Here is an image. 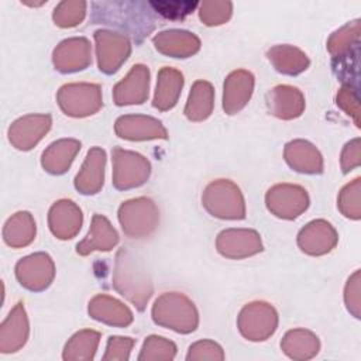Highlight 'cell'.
I'll list each match as a JSON object with an SVG mask.
<instances>
[{"label":"cell","instance_id":"1","mask_svg":"<svg viewBox=\"0 0 361 361\" xmlns=\"http://www.w3.org/2000/svg\"><path fill=\"white\" fill-rule=\"evenodd\" d=\"M155 323L171 327L179 333H189L196 329L197 313L193 303L179 293H165L157 299L152 307Z\"/></svg>","mask_w":361,"mask_h":361},{"label":"cell","instance_id":"2","mask_svg":"<svg viewBox=\"0 0 361 361\" xmlns=\"http://www.w3.org/2000/svg\"><path fill=\"white\" fill-rule=\"evenodd\" d=\"M203 204L213 216L221 219H243L245 213L240 189L224 179L213 182L206 188Z\"/></svg>","mask_w":361,"mask_h":361},{"label":"cell","instance_id":"3","mask_svg":"<svg viewBox=\"0 0 361 361\" xmlns=\"http://www.w3.org/2000/svg\"><path fill=\"white\" fill-rule=\"evenodd\" d=\"M118 219L123 230L131 237L149 234L158 221V212L154 202L145 197L128 200L121 204Z\"/></svg>","mask_w":361,"mask_h":361},{"label":"cell","instance_id":"4","mask_svg":"<svg viewBox=\"0 0 361 361\" xmlns=\"http://www.w3.org/2000/svg\"><path fill=\"white\" fill-rule=\"evenodd\" d=\"M58 102L65 114L83 117L93 114L102 106L100 87L97 85H65L58 93Z\"/></svg>","mask_w":361,"mask_h":361},{"label":"cell","instance_id":"5","mask_svg":"<svg viewBox=\"0 0 361 361\" xmlns=\"http://www.w3.org/2000/svg\"><path fill=\"white\" fill-rule=\"evenodd\" d=\"M276 312L272 306L264 302L247 305L238 317V327L248 340H265L276 329Z\"/></svg>","mask_w":361,"mask_h":361},{"label":"cell","instance_id":"6","mask_svg":"<svg viewBox=\"0 0 361 361\" xmlns=\"http://www.w3.org/2000/svg\"><path fill=\"white\" fill-rule=\"evenodd\" d=\"M113 162H114L113 183L118 189L140 186L145 182V179L149 175V164L140 154L123 151L121 148H114Z\"/></svg>","mask_w":361,"mask_h":361},{"label":"cell","instance_id":"7","mask_svg":"<svg viewBox=\"0 0 361 361\" xmlns=\"http://www.w3.org/2000/svg\"><path fill=\"white\" fill-rule=\"evenodd\" d=\"M16 276L27 289L42 290L54 278V264L47 254H32L17 262Z\"/></svg>","mask_w":361,"mask_h":361},{"label":"cell","instance_id":"8","mask_svg":"<svg viewBox=\"0 0 361 361\" xmlns=\"http://www.w3.org/2000/svg\"><path fill=\"white\" fill-rule=\"evenodd\" d=\"M306 190L292 185H276L267 193V204L271 212L283 219H293L307 207Z\"/></svg>","mask_w":361,"mask_h":361},{"label":"cell","instance_id":"9","mask_svg":"<svg viewBox=\"0 0 361 361\" xmlns=\"http://www.w3.org/2000/svg\"><path fill=\"white\" fill-rule=\"evenodd\" d=\"M94 38L97 44L99 69L106 73L116 72L130 54L128 39L109 31H96Z\"/></svg>","mask_w":361,"mask_h":361},{"label":"cell","instance_id":"10","mask_svg":"<svg viewBox=\"0 0 361 361\" xmlns=\"http://www.w3.org/2000/svg\"><path fill=\"white\" fill-rule=\"evenodd\" d=\"M51 127L49 116L31 114L16 120L8 128V140L18 149L32 148Z\"/></svg>","mask_w":361,"mask_h":361},{"label":"cell","instance_id":"11","mask_svg":"<svg viewBox=\"0 0 361 361\" xmlns=\"http://www.w3.org/2000/svg\"><path fill=\"white\" fill-rule=\"evenodd\" d=\"M217 250L230 258H243L262 250L259 235L252 230H226L219 234Z\"/></svg>","mask_w":361,"mask_h":361},{"label":"cell","instance_id":"12","mask_svg":"<svg viewBox=\"0 0 361 361\" xmlns=\"http://www.w3.org/2000/svg\"><path fill=\"white\" fill-rule=\"evenodd\" d=\"M28 338V320L23 303H17L0 326V351L14 353Z\"/></svg>","mask_w":361,"mask_h":361},{"label":"cell","instance_id":"13","mask_svg":"<svg viewBox=\"0 0 361 361\" xmlns=\"http://www.w3.org/2000/svg\"><path fill=\"white\" fill-rule=\"evenodd\" d=\"M54 63L61 72L85 69L90 63V47L86 38H72L59 44L54 51Z\"/></svg>","mask_w":361,"mask_h":361},{"label":"cell","instance_id":"14","mask_svg":"<svg viewBox=\"0 0 361 361\" xmlns=\"http://www.w3.org/2000/svg\"><path fill=\"white\" fill-rule=\"evenodd\" d=\"M149 72L144 65H135L126 79L114 87V100L118 106L142 103L148 96Z\"/></svg>","mask_w":361,"mask_h":361},{"label":"cell","instance_id":"15","mask_svg":"<svg viewBox=\"0 0 361 361\" xmlns=\"http://www.w3.org/2000/svg\"><path fill=\"white\" fill-rule=\"evenodd\" d=\"M82 212L72 200H61L49 210V227L58 238H72L80 228Z\"/></svg>","mask_w":361,"mask_h":361},{"label":"cell","instance_id":"16","mask_svg":"<svg viewBox=\"0 0 361 361\" xmlns=\"http://www.w3.org/2000/svg\"><path fill=\"white\" fill-rule=\"evenodd\" d=\"M116 133L121 138L145 140L166 138V131L161 121L144 116H123L116 121Z\"/></svg>","mask_w":361,"mask_h":361},{"label":"cell","instance_id":"17","mask_svg":"<svg viewBox=\"0 0 361 361\" xmlns=\"http://www.w3.org/2000/svg\"><path fill=\"white\" fill-rule=\"evenodd\" d=\"M254 78L247 71L233 72L224 82L223 107L228 114L243 109L252 93Z\"/></svg>","mask_w":361,"mask_h":361},{"label":"cell","instance_id":"18","mask_svg":"<svg viewBox=\"0 0 361 361\" xmlns=\"http://www.w3.org/2000/svg\"><path fill=\"white\" fill-rule=\"evenodd\" d=\"M268 106L272 114L279 118L300 116L305 102L302 93L292 86H276L268 93Z\"/></svg>","mask_w":361,"mask_h":361},{"label":"cell","instance_id":"19","mask_svg":"<svg viewBox=\"0 0 361 361\" xmlns=\"http://www.w3.org/2000/svg\"><path fill=\"white\" fill-rule=\"evenodd\" d=\"M154 44L161 52L166 55H173L176 58H186L195 54L200 45L197 37L188 31L179 30L159 32L154 38Z\"/></svg>","mask_w":361,"mask_h":361},{"label":"cell","instance_id":"20","mask_svg":"<svg viewBox=\"0 0 361 361\" xmlns=\"http://www.w3.org/2000/svg\"><path fill=\"white\" fill-rule=\"evenodd\" d=\"M106 155L100 148H92L82 166V171L75 179V186L82 193H96L103 185V168Z\"/></svg>","mask_w":361,"mask_h":361},{"label":"cell","instance_id":"21","mask_svg":"<svg viewBox=\"0 0 361 361\" xmlns=\"http://www.w3.org/2000/svg\"><path fill=\"white\" fill-rule=\"evenodd\" d=\"M89 313L96 320L116 326H127L133 320L131 312L123 303L104 295L96 296L89 303Z\"/></svg>","mask_w":361,"mask_h":361},{"label":"cell","instance_id":"22","mask_svg":"<svg viewBox=\"0 0 361 361\" xmlns=\"http://www.w3.org/2000/svg\"><path fill=\"white\" fill-rule=\"evenodd\" d=\"M285 158L299 172H322V157L317 149L306 141H292L286 145Z\"/></svg>","mask_w":361,"mask_h":361},{"label":"cell","instance_id":"23","mask_svg":"<svg viewBox=\"0 0 361 361\" xmlns=\"http://www.w3.org/2000/svg\"><path fill=\"white\" fill-rule=\"evenodd\" d=\"M117 241H118L117 233L110 226L107 219L96 214L93 217V224L87 238L83 240L80 244H78V252L85 255L93 250L109 251L111 247L117 244Z\"/></svg>","mask_w":361,"mask_h":361},{"label":"cell","instance_id":"24","mask_svg":"<svg viewBox=\"0 0 361 361\" xmlns=\"http://www.w3.org/2000/svg\"><path fill=\"white\" fill-rule=\"evenodd\" d=\"M183 85V76L175 69L164 68L158 75L157 92L154 97V107L168 110L175 106Z\"/></svg>","mask_w":361,"mask_h":361},{"label":"cell","instance_id":"25","mask_svg":"<svg viewBox=\"0 0 361 361\" xmlns=\"http://www.w3.org/2000/svg\"><path fill=\"white\" fill-rule=\"evenodd\" d=\"M80 149V142L75 140H61L49 145L42 154V166L51 173H63L73 157Z\"/></svg>","mask_w":361,"mask_h":361},{"label":"cell","instance_id":"26","mask_svg":"<svg viewBox=\"0 0 361 361\" xmlns=\"http://www.w3.org/2000/svg\"><path fill=\"white\" fill-rule=\"evenodd\" d=\"M35 235V223L28 212H18L11 216L3 228V238L7 245L20 248L32 241Z\"/></svg>","mask_w":361,"mask_h":361},{"label":"cell","instance_id":"27","mask_svg":"<svg viewBox=\"0 0 361 361\" xmlns=\"http://www.w3.org/2000/svg\"><path fill=\"white\" fill-rule=\"evenodd\" d=\"M330 228H331L330 224L323 220L312 221L310 224H307L306 228H303L299 233L298 243H299L300 248L305 252L312 254V255H319V254H324L326 251H330L336 243V237L320 238V235L324 234L326 231H329Z\"/></svg>","mask_w":361,"mask_h":361},{"label":"cell","instance_id":"28","mask_svg":"<svg viewBox=\"0 0 361 361\" xmlns=\"http://www.w3.org/2000/svg\"><path fill=\"white\" fill-rule=\"evenodd\" d=\"M268 58L272 61L275 68L288 75H296L306 69L309 65V59L303 52L298 48H292L288 45H279L268 51Z\"/></svg>","mask_w":361,"mask_h":361},{"label":"cell","instance_id":"29","mask_svg":"<svg viewBox=\"0 0 361 361\" xmlns=\"http://www.w3.org/2000/svg\"><path fill=\"white\" fill-rule=\"evenodd\" d=\"M213 107V89L210 83L199 80L193 85V89L189 94V100L185 109L188 118L193 121L204 120L210 116Z\"/></svg>","mask_w":361,"mask_h":361},{"label":"cell","instance_id":"30","mask_svg":"<svg viewBox=\"0 0 361 361\" xmlns=\"http://www.w3.org/2000/svg\"><path fill=\"white\" fill-rule=\"evenodd\" d=\"M281 347L290 358H310L319 351V341L312 333L305 330H292L286 333Z\"/></svg>","mask_w":361,"mask_h":361},{"label":"cell","instance_id":"31","mask_svg":"<svg viewBox=\"0 0 361 361\" xmlns=\"http://www.w3.org/2000/svg\"><path fill=\"white\" fill-rule=\"evenodd\" d=\"M99 343V333L93 330H83L76 333L66 344L63 351L65 360H92Z\"/></svg>","mask_w":361,"mask_h":361},{"label":"cell","instance_id":"32","mask_svg":"<svg viewBox=\"0 0 361 361\" xmlns=\"http://www.w3.org/2000/svg\"><path fill=\"white\" fill-rule=\"evenodd\" d=\"M176 347L173 343L164 340L162 337L151 336L145 340L142 351L140 354V360H172L175 355Z\"/></svg>","mask_w":361,"mask_h":361},{"label":"cell","instance_id":"33","mask_svg":"<svg viewBox=\"0 0 361 361\" xmlns=\"http://www.w3.org/2000/svg\"><path fill=\"white\" fill-rule=\"evenodd\" d=\"M85 7L86 3H61L54 13L55 24L61 27L76 25L85 16Z\"/></svg>","mask_w":361,"mask_h":361},{"label":"cell","instance_id":"34","mask_svg":"<svg viewBox=\"0 0 361 361\" xmlns=\"http://www.w3.org/2000/svg\"><path fill=\"white\" fill-rule=\"evenodd\" d=\"M152 7H155V10L158 13H161L162 16L168 17V18H182L186 14H189L195 7L196 3H189V1H152L151 3Z\"/></svg>","mask_w":361,"mask_h":361},{"label":"cell","instance_id":"35","mask_svg":"<svg viewBox=\"0 0 361 361\" xmlns=\"http://www.w3.org/2000/svg\"><path fill=\"white\" fill-rule=\"evenodd\" d=\"M204 360V358H223V351L221 348L212 341H199L193 345H190L189 348V354H188V360Z\"/></svg>","mask_w":361,"mask_h":361},{"label":"cell","instance_id":"36","mask_svg":"<svg viewBox=\"0 0 361 361\" xmlns=\"http://www.w3.org/2000/svg\"><path fill=\"white\" fill-rule=\"evenodd\" d=\"M133 344L134 341L128 337H110L107 343V353L104 355V360H109V358L127 360Z\"/></svg>","mask_w":361,"mask_h":361}]
</instances>
